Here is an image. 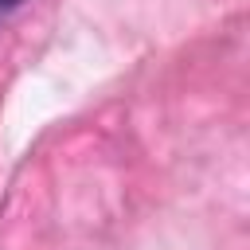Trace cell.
<instances>
[{
    "label": "cell",
    "instance_id": "1",
    "mask_svg": "<svg viewBox=\"0 0 250 250\" xmlns=\"http://www.w3.org/2000/svg\"><path fill=\"white\" fill-rule=\"evenodd\" d=\"M23 0H0V12H12V8H20Z\"/></svg>",
    "mask_w": 250,
    "mask_h": 250
}]
</instances>
